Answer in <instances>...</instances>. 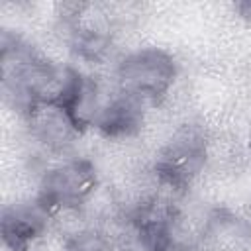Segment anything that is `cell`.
I'll use <instances>...</instances> for the list:
<instances>
[{
	"mask_svg": "<svg viewBox=\"0 0 251 251\" xmlns=\"http://www.w3.org/2000/svg\"><path fill=\"white\" fill-rule=\"evenodd\" d=\"M176 65L169 53L157 47H145L127 53L114 69V84L120 92L143 102L159 104L173 88Z\"/></svg>",
	"mask_w": 251,
	"mask_h": 251,
	"instance_id": "1",
	"label": "cell"
},
{
	"mask_svg": "<svg viewBox=\"0 0 251 251\" xmlns=\"http://www.w3.org/2000/svg\"><path fill=\"white\" fill-rule=\"evenodd\" d=\"M96 188L94 165L86 159H63L39 178L37 200L49 212L80 210Z\"/></svg>",
	"mask_w": 251,
	"mask_h": 251,
	"instance_id": "2",
	"label": "cell"
},
{
	"mask_svg": "<svg viewBox=\"0 0 251 251\" xmlns=\"http://www.w3.org/2000/svg\"><path fill=\"white\" fill-rule=\"evenodd\" d=\"M31 139L51 153H65L82 127L71 108L61 102H37L24 112Z\"/></svg>",
	"mask_w": 251,
	"mask_h": 251,
	"instance_id": "3",
	"label": "cell"
},
{
	"mask_svg": "<svg viewBox=\"0 0 251 251\" xmlns=\"http://www.w3.org/2000/svg\"><path fill=\"white\" fill-rule=\"evenodd\" d=\"M49 210L35 198L31 204H16L2 214V235L14 251H25L43 231Z\"/></svg>",
	"mask_w": 251,
	"mask_h": 251,
	"instance_id": "4",
	"label": "cell"
},
{
	"mask_svg": "<svg viewBox=\"0 0 251 251\" xmlns=\"http://www.w3.org/2000/svg\"><path fill=\"white\" fill-rule=\"evenodd\" d=\"M237 8L243 12V16H245V18H249V20H251V2H243V4H239Z\"/></svg>",
	"mask_w": 251,
	"mask_h": 251,
	"instance_id": "5",
	"label": "cell"
}]
</instances>
